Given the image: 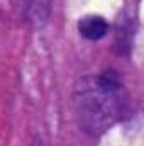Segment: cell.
Instances as JSON below:
<instances>
[{
	"mask_svg": "<svg viewBox=\"0 0 144 146\" xmlns=\"http://www.w3.org/2000/svg\"><path fill=\"white\" fill-rule=\"evenodd\" d=\"M78 33L88 41H100L107 36L108 22L102 15H85L78 22Z\"/></svg>",
	"mask_w": 144,
	"mask_h": 146,
	"instance_id": "obj_3",
	"label": "cell"
},
{
	"mask_svg": "<svg viewBox=\"0 0 144 146\" xmlns=\"http://www.w3.org/2000/svg\"><path fill=\"white\" fill-rule=\"evenodd\" d=\"M129 107L122 83L110 75H87L73 87V110L83 133L98 138L117 124Z\"/></svg>",
	"mask_w": 144,
	"mask_h": 146,
	"instance_id": "obj_1",
	"label": "cell"
},
{
	"mask_svg": "<svg viewBox=\"0 0 144 146\" xmlns=\"http://www.w3.org/2000/svg\"><path fill=\"white\" fill-rule=\"evenodd\" d=\"M12 3H15L24 19L34 26H42L49 17L51 0H12Z\"/></svg>",
	"mask_w": 144,
	"mask_h": 146,
	"instance_id": "obj_2",
	"label": "cell"
}]
</instances>
